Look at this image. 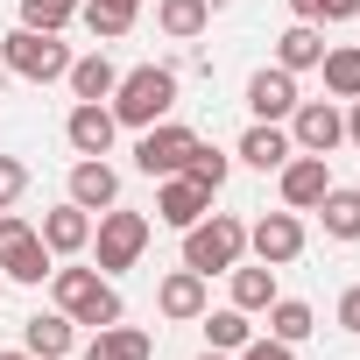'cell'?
Instances as JSON below:
<instances>
[{"label":"cell","mask_w":360,"mask_h":360,"mask_svg":"<svg viewBox=\"0 0 360 360\" xmlns=\"http://www.w3.org/2000/svg\"><path fill=\"white\" fill-rule=\"evenodd\" d=\"M22 346H29L36 360H64V353H71V318H64V311H50V318L36 311V318L22 325Z\"/></svg>","instance_id":"17"},{"label":"cell","mask_w":360,"mask_h":360,"mask_svg":"<svg viewBox=\"0 0 360 360\" xmlns=\"http://www.w3.org/2000/svg\"><path fill=\"white\" fill-rule=\"evenodd\" d=\"M276 304V269H233V311H269Z\"/></svg>","instance_id":"21"},{"label":"cell","mask_w":360,"mask_h":360,"mask_svg":"<svg viewBox=\"0 0 360 360\" xmlns=\"http://www.w3.org/2000/svg\"><path fill=\"white\" fill-rule=\"evenodd\" d=\"M169 106H176V71H162V64H141L113 85V120L120 127H155Z\"/></svg>","instance_id":"1"},{"label":"cell","mask_w":360,"mask_h":360,"mask_svg":"<svg viewBox=\"0 0 360 360\" xmlns=\"http://www.w3.org/2000/svg\"><path fill=\"white\" fill-rule=\"evenodd\" d=\"M332 191V169H325V155H290L283 162V198L304 212V205H318Z\"/></svg>","instance_id":"12"},{"label":"cell","mask_w":360,"mask_h":360,"mask_svg":"<svg viewBox=\"0 0 360 360\" xmlns=\"http://www.w3.org/2000/svg\"><path fill=\"white\" fill-rule=\"evenodd\" d=\"M339 325H346V332H360V290H346V297H339Z\"/></svg>","instance_id":"34"},{"label":"cell","mask_w":360,"mask_h":360,"mask_svg":"<svg viewBox=\"0 0 360 360\" xmlns=\"http://www.w3.org/2000/svg\"><path fill=\"white\" fill-rule=\"evenodd\" d=\"M191 148H198V134H191V127H176V120H162V127H141L134 169H141V176H184Z\"/></svg>","instance_id":"6"},{"label":"cell","mask_w":360,"mask_h":360,"mask_svg":"<svg viewBox=\"0 0 360 360\" xmlns=\"http://www.w3.org/2000/svg\"><path fill=\"white\" fill-rule=\"evenodd\" d=\"M318 212H325V233L332 240H360V191H325Z\"/></svg>","instance_id":"23"},{"label":"cell","mask_w":360,"mask_h":360,"mask_svg":"<svg viewBox=\"0 0 360 360\" xmlns=\"http://www.w3.org/2000/svg\"><path fill=\"white\" fill-rule=\"evenodd\" d=\"M148 353H155V339L148 332H127V325H99L92 346H85V360H148Z\"/></svg>","instance_id":"18"},{"label":"cell","mask_w":360,"mask_h":360,"mask_svg":"<svg viewBox=\"0 0 360 360\" xmlns=\"http://www.w3.org/2000/svg\"><path fill=\"white\" fill-rule=\"evenodd\" d=\"M78 15V0H22V29H64Z\"/></svg>","instance_id":"28"},{"label":"cell","mask_w":360,"mask_h":360,"mask_svg":"<svg viewBox=\"0 0 360 360\" xmlns=\"http://www.w3.org/2000/svg\"><path fill=\"white\" fill-rule=\"evenodd\" d=\"M155 22H162L169 36H198V29L212 22V8H205V0H162V8H155Z\"/></svg>","instance_id":"26"},{"label":"cell","mask_w":360,"mask_h":360,"mask_svg":"<svg viewBox=\"0 0 360 360\" xmlns=\"http://www.w3.org/2000/svg\"><path fill=\"white\" fill-rule=\"evenodd\" d=\"M0 64L22 71V78H36V85H50V78L71 71V50L57 43V29H15L8 43H0Z\"/></svg>","instance_id":"4"},{"label":"cell","mask_w":360,"mask_h":360,"mask_svg":"<svg viewBox=\"0 0 360 360\" xmlns=\"http://www.w3.org/2000/svg\"><path fill=\"white\" fill-rule=\"evenodd\" d=\"M269 332H276L283 346H297V339H311V332H318V318H311V304L276 297V304H269Z\"/></svg>","instance_id":"22"},{"label":"cell","mask_w":360,"mask_h":360,"mask_svg":"<svg viewBox=\"0 0 360 360\" xmlns=\"http://www.w3.org/2000/svg\"><path fill=\"white\" fill-rule=\"evenodd\" d=\"M22 184H29V169H22L15 155H0V212H8V205L22 198Z\"/></svg>","instance_id":"31"},{"label":"cell","mask_w":360,"mask_h":360,"mask_svg":"<svg viewBox=\"0 0 360 360\" xmlns=\"http://www.w3.org/2000/svg\"><path fill=\"white\" fill-rule=\"evenodd\" d=\"M346 15H360V0H318V22H346Z\"/></svg>","instance_id":"33"},{"label":"cell","mask_w":360,"mask_h":360,"mask_svg":"<svg viewBox=\"0 0 360 360\" xmlns=\"http://www.w3.org/2000/svg\"><path fill=\"white\" fill-rule=\"evenodd\" d=\"M318 64H325V92L332 99H360V50H332Z\"/></svg>","instance_id":"25"},{"label":"cell","mask_w":360,"mask_h":360,"mask_svg":"<svg viewBox=\"0 0 360 360\" xmlns=\"http://www.w3.org/2000/svg\"><path fill=\"white\" fill-rule=\"evenodd\" d=\"M248 248L269 262V269H283V262H297L304 255V226H297V212H269L255 233H248Z\"/></svg>","instance_id":"8"},{"label":"cell","mask_w":360,"mask_h":360,"mask_svg":"<svg viewBox=\"0 0 360 360\" xmlns=\"http://www.w3.org/2000/svg\"><path fill=\"white\" fill-rule=\"evenodd\" d=\"M318 57H325V36H318L311 22H297L290 36H276V64H283V71H311Z\"/></svg>","instance_id":"20"},{"label":"cell","mask_w":360,"mask_h":360,"mask_svg":"<svg viewBox=\"0 0 360 360\" xmlns=\"http://www.w3.org/2000/svg\"><path fill=\"white\" fill-rule=\"evenodd\" d=\"M57 311L71 318V325H120V297H113V283H99L92 269H57Z\"/></svg>","instance_id":"2"},{"label":"cell","mask_w":360,"mask_h":360,"mask_svg":"<svg viewBox=\"0 0 360 360\" xmlns=\"http://www.w3.org/2000/svg\"><path fill=\"white\" fill-rule=\"evenodd\" d=\"M240 248H248V226H240V219H226V212H212V219H198V226L184 233V269L219 276V269H233V262H240Z\"/></svg>","instance_id":"3"},{"label":"cell","mask_w":360,"mask_h":360,"mask_svg":"<svg viewBox=\"0 0 360 360\" xmlns=\"http://www.w3.org/2000/svg\"><path fill=\"white\" fill-rule=\"evenodd\" d=\"M0 85H8V64H0Z\"/></svg>","instance_id":"40"},{"label":"cell","mask_w":360,"mask_h":360,"mask_svg":"<svg viewBox=\"0 0 360 360\" xmlns=\"http://www.w3.org/2000/svg\"><path fill=\"white\" fill-rule=\"evenodd\" d=\"M113 198H120V176H113L99 155H85V162L71 169V205H85V212H106Z\"/></svg>","instance_id":"14"},{"label":"cell","mask_w":360,"mask_h":360,"mask_svg":"<svg viewBox=\"0 0 360 360\" xmlns=\"http://www.w3.org/2000/svg\"><path fill=\"white\" fill-rule=\"evenodd\" d=\"M205 205H212V191H205V184H191V176H169V184H162V198H155L162 226H176V233H191V226L205 219Z\"/></svg>","instance_id":"9"},{"label":"cell","mask_w":360,"mask_h":360,"mask_svg":"<svg viewBox=\"0 0 360 360\" xmlns=\"http://www.w3.org/2000/svg\"><path fill=\"white\" fill-rule=\"evenodd\" d=\"M113 8H127V15H134V8H141V0H113Z\"/></svg>","instance_id":"37"},{"label":"cell","mask_w":360,"mask_h":360,"mask_svg":"<svg viewBox=\"0 0 360 360\" xmlns=\"http://www.w3.org/2000/svg\"><path fill=\"white\" fill-rule=\"evenodd\" d=\"M141 248H148V219L106 205V219H99V269H134Z\"/></svg>","instance_id":"7"},{"label":"cell","mask_w":360,"mask_h":360,"mask_svg":"<svg viewBox=\"0 0 360 360\" xmlns=\"http://www.w3.org/2000/svg\"><path fill=\"white\" fill-rule=\"evenodd\" d=\"M0 360H36V353H0Z\"/></svg>","instance_id":"38"},{"label":"cell","mask_w":360,"mask_h":360,"mask_svg":"<svg viewBox=\"0 0 360 360\" xmlns=\"http://www.w3.org/2000/svg\"><path fill=\"white\" fill-rule=\"evenodd\" d=\"M127 22H134V15H127V8H113V0H92V8H85V29H92V36H106V43H113V36H127Z\"/></svg>","instance_id":"30"},{"label":"cell","mask_w":360,"mask_h":360,"mask_svg":"<svg viewBox=\"0 0 360 360\" xmlns=\"http://www.w3.org/2000/svg\"><path fill=\"white\" fill-rule=\"evenodd\" d=\"M113 127H120V120H113V106L85 99V106L71 113V127H64V134H71V148H78V155H106V148H113Z\"/></svg>","instance_id":"13"},{"label":"cell","mask_w":360,"mask_h":360,"mask_svg":"<svg viewBox=\"0 0 360 360\" xmlns=\"http://www.w3.org/2000/svg\"><path fill=\"white\" fill-rule=\"evenodd\" d=\"M240 155H248L255 169H283V162H290V134H283L276 120H262V127L240 134Z\"/></svg>","instance_id":"19"},{"label":"cell","mask_w":360,"mask_h":360,"mask_svg":"<svg viewBox=\"0 0 360 360\" xmlns=\"http://www.w3.org/2000/svg\"><path fill=\"white\" fill-rule=\"evenodd\" d=\"M92 240V219H85V205H57L50 219H43V248L50 255H78Z\"/></svg>","instance_id":"16"},{"label":"cell","mask_w":360,"mask_h":360,"mask_svg":"<svg viewBox=\"0 0 360 360\" xmlns=\"http://www.w3.org/2000/svg\"><path fill=\"white\" fill-rule=\"evenodd\" d=\"M346 134H353V141H360V99H353V113H346Z\"/></svg>","instance_id":"36"},{"label":"cell","mask_w":360,"mask_h":360,"mask_svg":"<svg viewBox=\"0 0 360 360\" xmlns=\"http://www.w3.org/2000/svg\"><path fill=\"white\" fill-rule=\"evenodd\" d=\"M205 339H212V353H240L248 346V311H205Z\"/></svg>","instance_id":"27"},{"label":"cell","mask_w":360,"mask_h":360,"mask_svg":"<svg viewBox=\"0 0 360 360\" xmlns=\"http://www.w3.org/2000/svg\"><path fill=\"white\" fill-rule=\"evenodd\" d=\"M64 78H71V92H78V99H106V92L120 85V71H113L106 57H85V64H71Z\"/></svg>","instance_id":"24"},{"label":"cell","mask_w":360,"mask_h":360,"mask_svg":"<svg viewBox=\"0 0 360 360\" xmlns=\"http://www.w3.org/2000/svg\"><path fill=\"white\" fill-rule=\"evenodd\" d=\"M184 176H191V184H205V191H219V184H226V155L198 141V148H191V162H184Z\"/></svg>","instance_id":"29"},{"label":"cell","mask_w":360,"mask_h":360,"mask_svg":"<svg viewBox=\"0 0 360 360\" xmlns=\"http://www.w3.org/2000/svg\"><path fill=\"white\" fill-rule=\"evenodd\" d=\"M240 360H290V346H283V339H248Z\"/></svg>","instance_id":"32"},{"label":"cell","mask_w":360,"mask_h":360,"mask_svg":"<svg viewBox=\"0 0 360 360\" xmlns=\"http://www.w3.org/2000/svg\"><path fill=\"white\" fill-rule=\"evenodd\" d=\"M198 360H226V353H198Z\"/></svg>","instance_id":"39"},{"label":"cell","mask_w":360,"mask_h":360,"mask_svg":"<svg viewBox=\"0 0 360 360\" xmlns=\"http://www.w3.org/2000/svg\"><path fill=\"white\" fill-rule=\"evenodd\" d=\"M248 106L262 113V120H283V113H297V71H255L248 78Z\"/></svg>","instance_id":"11"},{"label":"cell","mask_w":360,"mask_h":360,"mask_svg":"<svg viewBox=\"0 0 360 360\" xmlns=\"http://www.w3.org/2000/svg\"><path fill=\"white\" fill-rule=\"evenodd\" d=\"M290 120H297V127H290V141H297L304 155H332V148H339V134H346V120H339L325 99H318V106H297Z\"/></svg>","instance_id":"10"},{"label":"cell","mask_w":360,"mask_h":360,"mask_svg":"<svg viewBox=\"0 0 360 360\" xmlns=\"http://www.w3.org/2000/svg\"><path fill=\"white\" fill-rule=\"evenodd\" d=\"M0 276H15V283H43V276H57L43 233H36L29 219H15V212H0Z\"/></svg>","instance_id":"5"},{"label":"cell","mask_w":360,"mask_h":360,"mask_svg":"<svg viewBox=\"0 0 360 360\" xmlns=\"http://www.w3.org/2000/svg\"><path fill=\"white\" fill-rule=\"evenodd\" d=\"M290 8H297V22H318V0H290Z\"/></svg>","instance_id":"35"},{"label":"cell","mask_w":360,"mask_h":360,"mask_svg":"<svg viewBox=\"0 0 360 360\" xmlns=\"http://www.w3.org/2000/svg\"><path fill=\"white\" fill-rule=\"evenodd\" d=\"M155 304H162V318H205V276H198V269H176V276H162Z\"/></svg>","instance_id":"15"}]
</instances>
